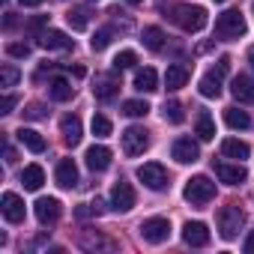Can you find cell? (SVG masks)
<instances>
[{"instance_id":"obj_1","label":"cell","mask_w":254,"mask_h":254,"mask_svg":"<svg viewBox=\"0 0 254 254\" xmlns=\"http://www.w3.org/2000/svg\"><path fill=\"white\" fill-rule=\"evenodd\" d=\"M171 21L186 30V33H197L206 27V9L203 6H189V3H180L171 9Z\"/></svg>"},{"instance_id":"obj_2","label":"cell","mask_w":254,"mask_h":254,"mask_svg":"<svg viewBox=\"0 0 254 254\" xmlns=\"http://www.w3.org/2000/svg\"><path fill=\"white\" fill-rule=\"evenodd\" d=\"M215 36L221 42H230V39H239L245 36V15L239 9H227L215 18Z\"/></svg>"},{"instance_id":"obj_3","label":"cell","mask_w":254,"mask_h":254,"mask_svg":"<svg viewBox=\"0 0 254 254\" xmlns=\"http://www.w3.org/2000/svg\"><path fill=\"white\" fill-rule=\"evenodd\" d=\"M230 72V57H221L203 78H200V84H197V90H200V96H206V99H218L221 96V84H224V75Z\"/></svg>"},{"instance_id":"obj_4","label":"cell","mask_w":254,"mask_h":254,"mask_svg":"<svg viewBox=\"0 0 254 254\" xmlns=\"http://www.w3.org/2000/svg\"><path fill=\"white\" fill-rule=\"evenodd\" d=\"M183 194H186V200H189L191 206H206V203L215 197V183H212L209 177L197 174V177H191V180L186 183Z\"/></svg>"},{"instance_id":"obj_5","label":"cell","mask_w":254,"mask_h":254,"mask_svg":"<svg viewBox=\"0 0 254 254\" xmlns=\"http://www.w3.org/2000/svg\"><path fill=\"white\" fill-rule=\"evenodd\" d=\"M242 224H245V212L236 203L221 206V212H218V233H221V239H236Z\"/></svg>"},{"instance_id":"obj_6","label":"cell","mask_w":254,"mask_h":254,"mask_svg":"<svg viewBox=\"0 0 254 254\" xmlns=\"http://www.w3.org/2000/svg\"><path fill=\"white\" fill-rule=\"evenodd\" d=\"M120 138H123V153L126 156H141L150 147V132L144 129V126H129Z\"/></svg>"},{"instance_id":"obj_7","label":"cell","mask_w":254,"mask_h":254,"mask_svg":"<svg viewBox=\"0 0 254 254\" xmlns=\"http://www.w3.org/2000/svg\"><path fill=\"white\" fill-rule=\"evenodd\" d=\"M138 180H141L147 189H153V191H165V189H168V171H165L159 162L141 165V168H138Z\"/></svg>"},{"instance_id":"obj_8","label":"cell","mask_w":254,"mask_h":254,"mask_svg":"<svg viewBox=\"0 0 254 254\" xmlns=\"http://www.w3.org/2000/svg\"><path fill=\"white\" fill-rule=\"evenodd\" d=\"M141 236H144V242H150V245H162V242L171 236V221H168V218H147V221L141 224Z\"/></svg>"},{"instance_id":"obj_9","label":"cell","mask_w":254,"mask_h":254,"mask_svg":"<svg viewBox=\"0 0 254 254\" xmlns=\"http://www.w3.org/2000/svg\"><path fill=\"white\" fill-rule=\"evenodd\" d=\"M111 206L117 212H129L135 206V189L126 183V180H117L114 189H111Z\"/></svg>"},{"instance_id":"obj_10","label":"cell","mask_w":254,"mask_h":254,"mask_svg":"<svg viewBox=\"0 0 254 254\" xmlns=\"http://www.w3.org/2000/svg\"><path fill=\"white\" fill-rule=\"evenodd\" d=\"M171 156H174L180 165H194V162L200 159V147H197V141H191V138H177L174 147H171Z\"/></svg>"},{"instance_id":"obj_11","label":"cell","mask_w":254,"mask_h":254,"mask_svg":"<svg viewBox=\"0 0 254 254\" xmlns=\"http://www.w3.org/2000/svg\"><path fill=\"white\" fill-rule=\"evenodd\" d=\"M0 209H3V218L9 224H21L24 221V200L15 191H6L3 197H0Z\"/></svg>"},{"instance_id":"obj_12","label":"cell","mask_w":254,"mask_h":254,"mask_svg":"<svg viewBox=\"0 0 254 254\" xmlns=\"http://www.w3.org/2000/svg\"><path fill=\"white\" fill-rule=\"evenodd\" d=\"M33 212H36L39 224H54V221L60 218L63 206H60V200H57V197H39V200L33 203Z\"/></svg>"},{"instance_id":"obj_13","label":"cell","mask_w":254,"mask_h":254,"mask_svg":"<svg viewBox=\"0 0 254 254\" xmlns=\"http://www.w3.org/2000/svg\"><path fill=\"white\" fill-rule=\"evenodd\" d=\"M183 239L191 248H203V245H209V227L203 221H186L183 224Z\"/></svg>"},{"instance_id":"obj_14","label":"cell","mask_w":254,"mask_h":254,"mask_svg":"<svg viewBox=\"0 0 254 254\" xmlns=\"http://www.w3.org/2000/svg\"><path fill=\"white\" fill-rule=\"evenodd\" d=\"M60 132H63V141L69 147H78L81 138H84V126H81V117L78 114H66L60 120Z\"/></svg>"},{"instance_id":"obj_15","label":"cell","mask_w":254,"mask_h":254,"mask_svg":"<svg viewBox=\"0 0 254 254\" xmlns=\"http://www.w3.org/2000/svg\"><path fill=\"white\" fill-rule=\"evenodd\" d=\"M39 45L45 51H69V48H75V42L63 30H45V33H39Z\"/></svg>"},{"instance_id":"obj_16","label":"cell","mask_w":254,"mask_h":254,"mask_svg":"<svg viewBox=\"0 0 254 254\" xmlns=\"http://www.w3.org/2000/svg\"><path fill=\"white\" fill-rule=\"evenodd\" d=\"M230 93L239 105H254V81L248 75H236L230 81Z\"/></svg>"},{"instance_id":"obj_17","label":"cell","mask_w":254,"mask_h":254,"mask_svg":"<svg viewBox=\"0 0 254 254\" xmlns=\"http://www.w3.org/2000/svg\"><path fill=\"white\" fill-rule=\"evenodd\" d=\"M93 93H96V99H102V102H108V99H114L117 93H120V78L111 72V75H96V84H93Z\"/></svg>"},{"instance_id":"obj_18","label":"cell","mask_w":254,"mask_h":254,"mask_svg":"<svg viewBox=\"0 0 254 254\" xmlns=\"http://www.w3.org/2000/svg\"><path fill=\"white\" fill-rule=\"evenodd\" d=\"M215 174H218V180L227 183V186H242V183L248 180V171H245L242 165H227V162H218V165H215Z\"/></svg>"},{"instance_id":"obj_19","label":"cell","mask_w":254,"mask_h":254,"mask_svg":"<svg viewBox=\"0 0 254 254\" xmlns=\"http://www.w3.org/2000/svg\"><path fill=\"white\" fill-rule=\"evenodd\" d=\"M54 177H57V186H60V189H75V186H78V165H75L72 159H60Z\"/></svg>"},{"instance_id":"obj_20","label":"cell","mask_w":254,"mask_h":254,"mask_svg":"<svg viewBox=\"0 0 254 254\" xmlns=\"http://www.w3.org/2000/svg\"><path fill=\"white\" fill-rule=\"evenodd\" d=\"M84 159H87V168H90V171H108V165H111V150L102 147V144H96V147L87 150Z\"/></svg>"},{"instance_id":"obj_21","label":"cell","mask_w":254,"mask_h":254,"mask_svg":"<svg viewBox=\"0 0 254 254\" xmlns=\"http://www.w3.org/2000/svg\"><path fill=\"white\" fill-rule=\"evenodd\" d=\"M221 153H224L227 159L242 162V159H248V156H251V147H248L245 141H239V138H224V141H221Z\"/></svg>"},{"instance_id":"obj_22","label":"cell","mask_w":254,"mask_h":254,"mask_svg":"<svg viewBox=\"0 0 254 254\" xmlns=\"http://www.w3.org/2000/svg\"><path fill=\"white\" fill-rule=\"evenodd\" d=\"M135 90H141V93H156L159 90V75H156V69H138L135 72Z\"/></svg>"},{"instance_id":"obj_23","label":"cell","mask_w":254,"mask_h":254,"mask_svg":"<svg viewBox=\"0 0 254 254\" xmlns=\"http://www.w3.org/2000/svg\"><path fill=\"white\" fill-rule=\"evenodd\" d=\"M48 96H51L54 102H69V99L75 96V87H72L66 78H51V81H48Z\"/></svg>"},{"instance_id":"obj_24","label":"cell","mask_w":254,"mask_h":254,"mask_svg":"<svg viewBox=\"0 0 254 254\" xmlns=\"http://www.w3.org/2000/svg\"><path fill=\"white\" fill-rule=\"evenodd\" d=\"M21 183H24L27 191H39L42 183H45V171H42L39 165H27V168L21 171Z\"/></svg>"},{"instance_id":"obj_25","label":"cell","mask_w":254,"mask_h":254,"mask_svg":"<svg viewBox=\"0 0 254 254\" xmlns=\"http://www.w3.org/2000/svg\"><path fill=\"white\" fill-rule=\"evenodd\" d=\"M15 135H18V141H21L30 153H42V150H45V138H42L36 129H24V126H21Z\"/></svg>"},{"instance_id":"obj_26","label":"cell","mask_w":254,"mask_h":254,"mask_svg":"<svg viewBox=\"0 0 254 254\" xmlns=\"http://www.w3.org/2000/svg\"><path fill=\"white\" fill-rule=\"evenodd\" d=\"M224 123L230 126V129L242 132V129H248V126H251V117H248V111H239V108H224Z\"/></svg>"},{"instance_id":"obj_27","label":"cell","mask_w":254,"mask_h":254,"mask_svg":"<svg viewBox=\"0 0 254 254\" xmlns=\"http://www.w3.org/2000/svg\"><path fill=\"white\" fill-rule=\"evenodd\" d=\"M189 84V69L186 66H168V72H165V87L168 90H180V87H186Z\"/></svg>"},{"instance_id":"obj_28","label":"cell","mask_w":254,"mask_h":254,"mask_svg":"<svg viewBox=\"0 0 254 254\" xmlns=\"http://www.w3.org/2000/svg\"><path fill=\"white\" fill-rule=\"evenodd\" d=\"M194 132H197V138H200V141H212V138H215V123H212V117H209L206 111H200V114H197V126H194Z\"/></svg>"},{"instance_id":"obj_29","label":"cell","mask_w":254,"mask_h":254,"mask_svg":"<svg viewBox=\"0 0 254 254\" xmlns=\"http://www.w3.org/2000/svg\"><path fill=\"white\" fill-rule=\"evenodd\" d=\"M144 45L150 48V51H162V45H165V33H162V27H144Z\"/></svg>"},{"instance_id":"obj_30","label":"cell","mask_w":254,"mask_h":254,"mask_svg":"<svg viewBox=\"0 0 254 254\" xmlns=\"http://www.w3.org/2000/svg\"><path fill=\"white\" fill-rule=\"evenodd\" d=\"M123 114L126 117H147L150 114V105L141 102V99H129V102H123Z\"/></svg>"},{"instance_id":"obj_31","label":"cell","mask_w":254,"mask_h":254,"mask_svg":"<svg viewBox=\"0 0 254 254\" xmlns=\"http://www.w3.org/2000/svg\"><path fill=\"white\" fill-rule=\"evenodd\" d=\"M18 78H21V72H18L12 63H3V66H0V87H15Z\"/></svg>"},{"instance_id":"obj_32","label":"cell","mask_w":254,"mask_h":254,"mask_svg":"<svg viewBox=\"0 0 254 254\" xmlns=\"http://www.w3.org/2000/svg\"><path fill=\"white\" fill-rule=\"evenodd\" d=\"M66 21H69V27H72V30H87V12H84L81 6L69 9V12H66Z\"/></svg>"},{"instance_id":"obj_33","label":"cell","mask_w":254,"mask_h":254,"mask_svg":"<svg viewBox=\"0 0 254 254\" xmlns=\"http://www.w3.org/2000/svg\"><path fill=\"white\" fill-rule=\"evenodd\" d=\"M93 135L96 138H108L111 135V120L105 114H93Z\"/></svg>"},{"instance_id":"obj_34","label":"cell","mask_w":254,"mask_h":254,"mask_svg":"<svg viewBox=\"0 0 254 254\" xmlns=\"http://www.w3.org/2000/svg\"><path fill=\"white\" fill-rule=\"evenodd\" d=\"M81 248H87V251H93V248H111V242H108V239H102L99 233L93 236V233L87 230V233H81Z\"/></svg>"},{"instance_id":"obj_35","label":"cell","mask_w":254,"mask_h":254,"mask_svg":"<svg viewBox=\"0 0 254 254\" xmlns=\"http://www.w3.org/2000/svg\"><path fill=\"white\" fill-rule=\"evenodd\" d=\"M135 63H138V54H135V51H120V54L114 57V69H117V72H120V69H132Z\"/></svg>"},{"instance_id":"obj_36","label":"cell","mask_w":254,"mask_h":254,"mask_svg":"<svg viewBox=\"0 0 254 254\" xmlns=\"http://www.w3.org/2000/svg\"><path fill=\"white\" fill-rule=\"evenodd\" d=\"M165 120H168V123H183V120H186L183 105H180V102H165Z\"/></svg>"},{"instance_id":"obj_37","label":"cell","mask_w":254,"mask_h":254,"mask_svg":"<svg viewBox=\"0 0 254 254\" xmlns=\"http://www.w3.org/2000/svg\"><path fill=\"white\" fill-rule=\"evenodd\" d=\"M108 45H111V33H108V30H99V33L90 39V48H93V51H105Z\"/></svg>"},{"instance_id":"obj_38","label":"cell","mask_w":254,"mask_h":254,"mask_svg":"<svg viewBox=\"0 0 254 254\" xmlns=\"http://www.w3.org/2000/svg\"><path fill=\"white\" fill-rule=\"evenodd\" d=\"M6 54L24 60V57H30V45H27V42H9V45H6Z\"/></svg>"},{"instance_id":"obj_39","label":"cell","mask_w":254,"mask_h":254,"mask_svg":"<svg viewBox=\"0 0 254 254\" xmlns=\"http://www.w3.org/2000/svg\"><path fill=\"white\" fill-rule=\"evenodd\" d=\"M15 102H18V99H15L12 93H6L3 99H0V114H12V108H15Z\"/></svg>"},{"instance_id":"obj_40","label":"cell","mask_w":254,"mask_h":254,"mask_svg":"<svg viewBox=\"0 0 254 254\" xmlns=\"http://www.w3.org/2000/svg\"><path fill=\"white\" fill-rule=\"evenodd\" d=\"M24 117H27V120H42V117H45V108H42V105H27Z\"/></svg>"},{"instance_id":"obj_41","label":"cell","mask_w":254,"mask_h":254,"mask_svg":"<svg viewBox=\"0 0 254 254\" xmlns=\"http://www.w3.org/2000/svg\"><path fill=\"white\" fill-rule=\"evenodd\" d=\"M45 21H48L45 15H39V18H33V21H30V33H39V30L45 27Z\"/></svg>"},{"instance_id":"obj_42","label":"cell","mask_w":254,"mask_h":254,"mask_svg":"<svg viewBox=\"0 0 254 254\" xmlns=\"http://www.w3.org/2000/svg\"><path fill=\"white\" fill-rule=\"evenodd\" d=\"M242 248H245V254H254V230L245 236V245H242Z\"/></svg>"},{"instance_id":"obj_43","label":"cell","mask_w":254,"mask_h":254,"mask_svg":"<svg viewBox=\"0 0 254 254\" xmlns=\"http://www.w3.org/2000/svg\"><path fill=\"white\" fill-rule=\"evenodd\" d=\"M69 72H72L75 78H84V75H87V69H84V66H69Z\"/></svg>"},{"instance_id":"obj_44","label":"cell","mask_w":254,"mask_h":254,"mask_svg":"<svg viewBox=\"0 0 254 254\" xmlns=\"http://www.w3.org/2000/svg\"><path fill=\"white\" fill-rule=\"evenodd\" d=\"M3 156H6V165H12V162H15V150H12V147H6V150H3Z\"/></svg>"},{"instance_id":"obj_45","label":"cell","mask_w":254,"mask_h":254,"mask_svg":"<svg viewBox=\"0 0 254 254\" xmlns=\"http://www.w3.org/2000/svg\"><path fill=\"white\" fill-rule=\"evenodd\" d=\"M18 3H21V6H39L42 0H18Z\"/></svg>"},{"instance_id":"obj_46","label":"cell","mask_w":254,"mask_h":254,"mask_svg":"<svg viewBox=\"0 0 254 254\" xmlns=\"http://www.w3.org/2000/svg\"><path fill=\"white\" fill-rule=\"evenodd\" d=\"M126 3H132V6H138V3H144V0H126Z\"/></svg>"},{"instance_id":"obj_47","label":"cell","mask_w":254,"mask_h":254,"mask_svg":"<svg viewBox=\"0 0 254 254\" xmlns=\"http://www.w3.org/2000/svg\"><path fill=\"white\" fill-rule=\"evenodd\" d=\"M215 3H224V0H215Z\"/></svg>"},{"instance_id":"obj_48","label":"cell","mask_w":254,"mask_h":254,"mask_svg":"<svg viewBox=\"0 0 254 254\" xmlns=\"http://www.w3.org/2000/svg\"><path fill=\"white\" fill-rule=\"evenodd\" d=\"M251 66H254V57H251Z\"/></svg>"},{"instance_id":"obj_49","label":"cell","mask_w":254,"mask_h":254,"mask_svg":"<svg viewBox=\"0 0 254 254\" xmlns=\"http://www.w3.org/2000/svg\"><path fill=\"white\" fill-rule=\"evenodd\" d=\"M251 6H254V3H251Z\"/></svg>"}]
</instances>
